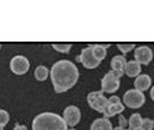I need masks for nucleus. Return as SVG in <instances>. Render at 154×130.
<instances>
[{"instance_id": "obj_1", "label": "nucleus", "mask_w": 154, "mask_h": 130, "mask_svg": "<svg viewBox=\"0 0 154 130\" xmlns=\"http://www.w3.org/2000/svg\"><path fill=\"white\" fill-rule=\"evenodd\" d=\"M51 78L56 93H65L76 83L79 78L78 68L69 60H58L51 69Z\"/></svg>"}, {"instance_id": "obj_2", "label": "nucleus", "mask_w": 154, "mask_h": 130, "mask_svg": "<svg viewBox=\"0 0 154 130\" xmlns=\"http://www.w3.org/2000/svg\"><path fill=\"white\" fill-rule=\"evenodd\" d=\"M32 130H69L63 117L52 112H43L32 121Z\"/></svg>"}, {"instance_id": "obj_3", "label": "nucleus", "mask_w": 154, "mask_h": 130, "mask_svg": "<svg viewBox=\"0 0 154 130\" xmlns=\"http://www.w3.org/2000/svg\"><path fill=\"white\" fill-rule=\"evenodd\" d=\"M125 72H118V70H110L106 73L101 81V89L102 93H115L119 89L121 85V77Z\"/></svg>"}, {"instance_id": "obj_4", "label": "nucleus", "mask_w": 154, "mask_h": 130, "mask_svg": "<svg viewBox=\"0 0 154 130\" xmlns=\"http://www.w3.org/2000/svg\"><path fill=\"white\" fill-rule=\"evenodd\" d=\"M123 102L130 108H140L145 103V95L139 90L132 89L126 91L125 96H123Z\"/></svg>"}, {"instance_id": "obj_5", "label": "nucleus", "mask_w": 154, "mask_h": 130, "mask_svg": "<svg viewBox=\"0 0 154 130\" xmlns=\"http://www.w3.org/2000/svg\"><path fill=\"white\" fill-rule=\"evenodd\" d=\"M87 100H88L89 107H92L95 111H97V112H105L109 99L105 98L104 93H101V91H93V93L88 94Z\"/></svg>"}, {"instance_id": "obj_6", "label": "nucleus", "mask_w": 154, "mask_h": 130, "mask_svg": "<svg viewBox=\"0 0 154 130\" xmlns=\"http://www.w3.org/2000/svg\"><path fill=\"white\" fill-rule=\"evenodd\" d=\"M76 60L82 63L87 69H95V68L98 67V64H100V60L96 59V56H95V54H93V50H92L91 44L82 50V54L76 57Z\"/></svg>"}, {"instance_id": "obj_7", "label": "nucleus", "mask_w": 154, "mask_h": 130, "mask_svg": "<svg viewBox=\"0 0 154 130\" xmlns=\"http://www.w3.org/2000/svg\"><path fill=\"white\" fill-rule=\"evenodd\" d=\"M30 68V63L29 60L25 57L22 55H18V56H14L13 59L11 60V69L14 74H25Z\"/></svg>"}, {"instance_id": "obj_8", "label": "nucleus", "mask_w": 154, "mask_h": 130, "mask_svg": "<svg viewBox=\"0 0 154 130\" xmlns=\"http://www.w3.org/2000/svg\"><path fill=\"white\" fill-rule=\"evenodd\" d=\"M125 109V107H123V104L121 103V99L118 96H112L108 100V106H106V109L104 112L105 117L108 119V117H113L115 115L121 113Z\"/></svg>"}, {"instance_id": "obj_9", "label": "nucleus", "mask_w": 154, "mask_h": 130, "mask_svg": "<svg viewBox=\"0 0 154 130\" xmlns=\"http://www.w3.org/2000/svg\"><path fill=\"white\" fill-rule=\"evenodd\" d=\"M63 120L69 126H75L80 120V111L78 107L75 106H69L63 111Z\"/></svg>"}, {"instance_id": "obj_10", "label": "nucleus", "mask_w": 154, "mask_h": 130, "mask_svg": "<svg viewBox=\"0 0 154 130\" xmlns=\"http://www.w3.org/2000/svg\"><path fill=\"white\" fill-rule=\"evenodd\" d=\"M153 59V52L148 46H141L135 50V60L140 65H148Z\"/></svg>"}, {"instance_id": "obj_11", "label": "nucleus", "mask_w": 154, "mask_h": 130, "mask_svg": "<svg viewBox=\"0 0 154 130\" xmlns=\"http://www.w3.org/2000/svg\"><path fill=\"white\" fill-rule=\"evenodd\" d=\"M150 83H152V80L148 74H140L139 77H136V80H135V89L143 93V91L150 87Z\"/></svg>"}, {"instance_id": "obj_12", "label": "nucleus", "mask_w": 154, "mask_h": 130, "mask_svg": "<svg viewBox=\"0 0 154 130\" xmlns=\"http://www.w3.org/2000/svg\"><path fill=\"white\" fill-rule=\"evenodd\" d=\"M91 130H114V129L110 120H108L106 117H102V119H96L93 121L91 125Z\"/></svg>"}, {"instance_id": "obj_13", "label": "nucleus", "mask_w": 154, "mask_h": 130, "mask_svg": "<svg viewBox=\"0 0 154 130\" xmlns=\"http://www.w3.org/2000/svg\"><path fill=\"white\" fill-rule=\"evenodd\" d=\"M140 70H141V65L134 60V61H128L126 65L125 73L128 77H139L140 76Z\"/></svg>"}, {"instance_id": "obj_14", "label": "nucleus", "mask_w": 154, "mask_h": 130, "mask_svg": "<svg viewBox=\"0 0 154 130\" xmlns=\"http://www.w3.org/2000/svg\"><path fill=\"white\" fill-rule=\"evenodd\" d=\"M127 60L123 55H118V56H114L112 59V68L113 70H118V72H125L126 69V65H127Z\"/></svg>"}, {"instance_id": "obj_15", "label": "nucleus", "mask_w": 154, "mask_h": 130, "mask_svg": "<svg viewBox=\"0 0 154 130\" xmlns=\"http://www.w3.org/2000/svg\"><path fill=\"white\" fill-rule=\"evenodd\" d=\"M141 122H143L141 116L139 113H134L130 117V121H128V128H130V130H140Z\"/></svg>"}, {"instance_id": "obj_16", "label": "nucleus", "mask_w": 154, "mask_h": 130, "mask_svg": "<svg viewBox=\"0 0 154 130\" xmlns=\"http://www.w3.org/2000/svg\"><path fill=\"white\" fill-rule=\"evenodd\" d=\"M92 46V50H93V54H95L96 59L97 60H104L105 56H106V47L108 44H91Z\"/></svg>"}, {"instance_id": "obj_17", "label": "nucleus", "mask_w": 154, "mask_h": 130, "mask_svg": "<svg viewBox=\"0 0 154 130\" xmlns=\"http://www.w3.org/2000/svg\"><path fill=\"white\" fill-rule=\"evenodd\" d=\"M48 68H45L44 65H39V67H36L35 72H34V76L38 81H45L47 78H48Z\"/></svg>"}, {"instance_id": "obj_18", "label": "nucleus", "mask_w": 154, "mask_h": 130, "mask_svg": "<svg viewBox=\"0 0 154 130\" xmlns=\"http://www.w3.org/2000/svg\"><path fill=\"white\" fill-rule=\"evenodd\" d=\"M52 47L58 52H62V54H66L71 50V43H53Z\"/></svg>"}, {"instance_id": "obj_19", "label": "nucleus", "mask_w": 154, "mask_h": 130, "mask_svg": "<svg viewBox=\"0 0 154 130\" xmlns=\"http://www.w3.org/2000/svg\"><path fill=\"white\" fill-rule=\"evenodd\" d=\"M8 122H9V115H8V112L4 109H0V126L4 128Z\"/></svg>"}, {"instance_id": "obj_20", "label": "nucleus", "mask_w": 154, "mask_h": 130, "mask_svg": "<svg viewBox=\"0 0 154 130\" xmlns=\"http://www.w3.org/2000/svg\"><path fill=\"white\" fill-rule=\"evenodd\" d=\"M153 128H154V120L143 119V122H141V130H153Z\"/></svg>"}, {"instance_id": "obj_21", "label": "nucleus", "mask_w": 154, "mask_h": 130, "mask_svg": "<svg viewBox=\"0 0 154 130\" xmlns=\"http://www.w3.org/2000/svg\"><path fill=\"white\" fill-rule=\"evenodd\" d=\"M134 47H135V43H118V48L121 50V52H123V54L130 52Z\"/></svg>"}, {"instance_id": "obj_22", "label": "nucleus", "mask_w": 154, "mask_h": 130, "mask_svg": "<svg viewBox=\"0 0 154 130\" xmlns=\"http://www.w3.org/2000/svg\"><path fill=\"white\" fill-rule=\"evenodd\" d=\"M126 124H127V121H126L125 117H123V116L119 117V126H121V128H125Z\"/></svg>"}, {"instance_id": "obj_23", "label": "nucleus", "mask_w": 154, "mask_h": 130, "mask_svg": "<svg viewBox=\"0 0 154 130\" xmlns=\"http://www.w3.org/2000/svg\"><path fill=\"white\" fill-rule=\"evenodd\" d=\"M13 130H27V128L23 126V125H16Z\"/></svg>"}, {"instance_id": "obj_24", "label": "nucleus", "mask_w": 154, "mask_h": 130, "mask_svg": "<svg viewBox=\"0 0 154 130\" xmlns=\"http://www.w3.org/2000/svg\"><path fill=\"white\" fill-rule=\"evenodd\" d=\"M150 98H152L153 100H154V86L152 87V91H150Z\"/></svg>"}, {"instance_id": "obj_25", "label": "nucleus", "mask_w": 154, "mask_h": 130, "mask_svg": "<svg viewBox=\"0 0 154 130\" xmlns=\"http://www.w3.org/2000/svg\"><path fill=\"white\" fill-rule=\"evenodd\" d=\"M114 130H126V128H121V126H118V128H115Z\"/></svg>"}, {"instance_id": "obj_26", "label": "nucleus", "mask_w": 154, "mask_h": 130, "mask_svg": "<svg viewBox=\"0 0 154 130\" xmlns=\"http://www.w3.org/2000/svg\"><path fill=\"white\" fill-rule=\"evenodd\" d=\"M69 130H75V129H74V128H71V129H69Z\"/></svg>"}, {"instance_id": "obj_27", "label": "nucleus", "mask_w": 154, "mask_h": 130, "mask_svg": "<svg viewBox=\"0 0 154 130\" xmlns=\"http://www.w3.org/2000/svg\"><path fill=\"white\" fill-rule=\"evenodd\" d=\"M0 130H3V128H2V126H0Z\"/></svg>"}, {"instance_id": "obj_28", "label": "nucleus", "mask_w": 154, "mask_h": 130, "mask_svg": "<svg viewBox=\"0 0 154 130\" xmlns=\"http://www.w3.org/2000/svg\"><path fill=\"white\" fill-rule=\"evenodd\" d=\"M0 48H2V44H0Z\"/></svg>"}]
</instances>
